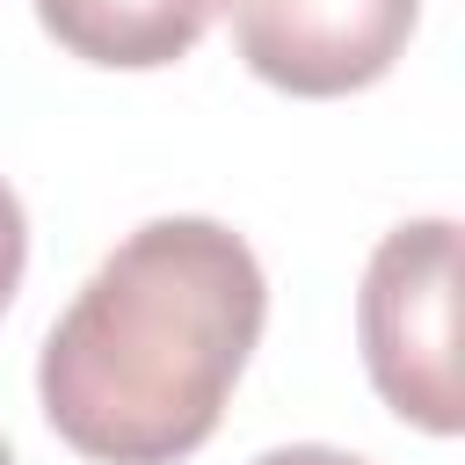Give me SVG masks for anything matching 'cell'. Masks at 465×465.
I'll list each match as a JSON object with an SVG mask.
<instances>
[{
  "label": "cell",
  "mask_w": 465,
  "mask_h": 465,
  "mask_svg": "<svg viewBox=\"0 0 465 465\" xmlns=\"http://www.w3.org/2000/svg\"><path fill=\"white\" fill-rule=\"evenodd\" d=\"M262 312L269 283L232 225L153 218L44 334V421L94 465H174L218 429Z\"/></svg>",
  "instance_id": "cell-1"
},
{
  "label": "cell",
  "mask_w": 465,
  "mask_h": 465,
  "mask_svg": "<svg viewBox=\"0 0 465 465\" xmlns=\"http://www.w3.org/2000/svg\"><path fill=\"white\" fill-rule=\"evenodd\" d=\"M356 334H363V371L378 400L429 429L458 436L465 429V385H458V225L450 218H414L378 240L363 291H356Z\"/></svg>",
  "instance_id": "cell-2"
},
{
  "label": "cell",
  "mask_w": 465,
  "mask_h": 465,
  "mask_svg": "<svg viewBox=\"0 0 465 465\" xmlns=\"http://www.w3.org/2000/svg\"><path fill=\"white\" fill-rule=\"evenodd\" d=\"M421 0H232L240 58L283 94H349L392 73Z\"/></svg>",
  "instance_id": "cell-3"
},
{
  "label": "cell",
  "mask_w": 465,
  "mask_h": 465,
  "mask_svg": "<svg viewBox=\"0 0 465 465\" xmlns=\"http://www.w3.org/2000/svg\"><path fill=\"white\" fill-rule=\"evenodd\" d=\"M225 0H36V22L87 65H174L196 51Z\"/></svg>",
  "instance_id": "cell-4"
},
{
  "label": "cell",
  "mask_w": 465,
  "mask_h": 465,
  "mask_svg": "<svg viewBox=\"0 0 465 465\" xmlns=\"http://www.w3.org/2000/svg\"><path fill=\"white\" fill-rule=\"evenodd\" d=\"M22 262H29V225H22V203H15V189L0 182V312H7L15 283H22Z\"/></svg>",
  "instance_id": "cell-5"
},
{
  "label": "cell",
  "mask_w": 465,
  "mask_h": 465,
  "mask_svg": "<svg viewBox=\"0 0 465 465\" xmlns=\"http://www.w3.org/2000/svg\"><path fill=\"white\" fill-rule=\"evenodd\" d=\"M254 465H363V458L334 450V443H283V450H262Z\"/></svg>",
  "instance_id": "cell-6"
},
{
  "label": "cell",
  "mask_w": 465,
  "mask_h": 465,
  "mask_svg": "<svg viewBox=\"0 0 465 465\" xmlns=\"http://www.w3.org/2000/svg\"><path fill=\"white\" fill-rule=\"evenodd\" d=\"M0 465H15V450H7V436H0Z\"/></svg>",
  "instance_id": "cell-7"
}]
</instances>
